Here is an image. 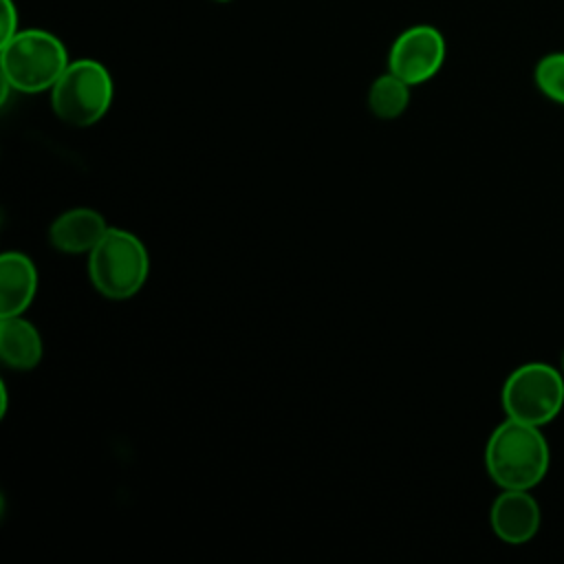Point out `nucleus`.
<instances>
[{
  "label": "nucleus",
  "mask_w": 564,
  "mask_h": 564,
  "mask_svg": "<svg viewBox=\"0 0 564 564\" xmlns=\"http://www.w3.org/2000/svg\"><path fill=\"white\" fill-rule=\"evenodd\" d=\"M485 467L502 489H531L549 469V445L538 425L502 421L485 447Z\"/></svg>",
  "instance_id": "obj_1"
},
{
  "label": "nucleus",
  "mask_w": 564,
  "mask_h": 564,
  "mask_svg": "<svg viewBox=\"0 0 564 564\" xmlns=\"http://www.w3.org/2000/svg\"><path fill=\"white\" fill-rule=\"evenodd\" d=\"M150 258L145 245L121 227H108L88 253L93 286L108 300H128L145 284Z\"/></svg>",
  "instance_id": "obj_3"
},
{
  "label": "nucleus",
  "mask_w": 564,
  "mask_h": 564,
  "mask_svg": "<svg viewBox=\"0 0 564 564\" xmlns=\"http://www.w3.org/2000/svg\"><path fill=\"white\" fill-rule=\"evenodd\" d=\"M562 405L564 377L549 364H524L502 386V408L509 419L542 427L557 416Z\"/></svg>",
  "instance_id": "obj_5"
},
{
  "label": "nucleus",
  "mask_w": 564,
  "mask_h": 564,
  "mask_svg": "<svg viewBox=\"0 0 564 564\" xmlns=\"http://www.w3.org/2000/svg\"><path fill=\"white\" fill-rule=\"evenodd\" d=\"M0 390H2V403H0V414L4 416V412H7V405H9V394H7V388H4V386H0Z\"/></svg>",
  "instance_id": "obj_14"
},
{
  "label": "nucleus",
  "mask_w": 564,
  "mask_h": 564,
  "mask_svg": "<svg viewBox=\"0 0 564 564\" xmlns=\"http://www.w3.org/2000/svg\"><path fill=\"white\" fill-rule=\"evenodd\" d=\"M106 231L108 225L99 212L75 207L51 223L48 242L62 253H90Z\"/></svg>",
  "instance_id": "obj_8"
},
{
  "label": "nucleus",
  "mask_w": 564,
  "mask_h": 564,
  "mask_svg": "<svg viewBox=\"0 0 564 564\" xmlns=\"http://www.w3.org/2000/svg\"><path fill=\"white\" fill-rule=\"evenodd\" d=\"M410 104V84L394 73L377 77L368 90V108L379 119H397Z\"/></svg>",
  "instance_id": "obj_11"
},
{
  "label": "nucleus",
  "mask_w": 564,
  "mask_h": 564,
  "mask_svg": "<svg viewBox=\"0 0 564 564\" xmlns=\"http://www.w3.org/2000/svg\"><path fill=\"white\" fill-rule=\"evenodd\" d=\"M494 533L507 544H524L540 529V505L529 489H502L489 511Z\"/></svg>",
  "instance_id": "obj_7"
},
{
  "label": "nucleus",
  "mask_w": 564,
  "mask_h": 564,
  "mask_svg": "<svg viewBox=\"0 0 564 564\" xmlns=\"http://www.w3.org/2000/svg\"><path fill=\"white\" fill-rule=\"evenodd\" d=\"M37 291V269L33 260L18 251L0 258V317L22 315Z\"/></svg>",
  "instance_id": "obj_9"
},
{
  "label": "nucleus",
  "mask_w": 564,
  "mask_h": 564,
  "mask_svg": "<svg viewBox=\"0 0 564 564\" xmlns=\"http://www.w3.org/2000/svg\"><path fill=\"white\" fill-rule=\"evenodd\" d=\"M68 64L62 40L44 29L18 31L0 46L2 79L18 93L51 90Z\"/></svg>",
  "instance_id": "obj_2"
},
{
  "label": "nucleus",
  "mask_w": 564,
  "mask_h": 564,
  "mask_svg": "<svg viewBox=\"0 0 564 564\" xmlns=\"http://www.w3.org/2000/svg\"><path fill=\"white\" fill-rule=\"evenodd\" d=\"M535 86L544 97L564 106V53H549L535 64Z\"/></svg>",
  "instance_id": "obj_12"
},
{
  "label": "nucleus",
  "mask_w": 564,
  "mask_h": 564,
  "mask_svg": "<svg viewBox=\"0 0 564 564\" xmlns=\"http://www.w3.org/2000/svg\"><path fill=\"white\" fill-rule=\"evenodd\" d=\"M562 375H564V355H562Z\"/></svg>",
  "instance_id": "obj_15"
},
{
  "label": "nucleus",
  "mask_w": 564,
  "mask_h": 564,
  "mask_svg": "<svg viewBox=\"0 0 564 564\" xmlns=\"http://www.w3.org/2000/svg\"><path fill=\"white\" fill-rule=\"evenodd\" d=\"M2 2V42L11 40L20 29V15H18V7L13 0H0Z\"/></svg>",
  "instance_id": "obj_13"
},
{
  "label": "nucleus",
  "mask_w": 564,
  "mask_h": 564,
  "mask_svg": "<svg viewBox=\"0 0 564 564\" xmlns=\"http://www.w3.org/2000/svg\"><path fill=\"white\" fill-rule=\"evenodd\" d=\"M112 77L97 59H75L51 88V108L68 126L97 123L110 108Z\"/></svg>",
  "instance_id": "obj_4"
},
{
  "label": "nucleus",
  "mask_w": 564,
  "mask_h": 564,
  "mask_svg": "<svg viewBox=\"0 0 564 564\" xmlns=\"http://www.w3.org/2000/svg\"><path fill=\"white\" fill-rule=\"evenodd\" d=\"M216 2H231V0H216Z\"/></svg>",
  "instance_id": "obj_16"
},
{
  "label": "nucleus",
  "mask_w": 564,
  "mask_h": 564,
  "mask_svg": "<svg viewBox=\"0 0 564 564\" xmlns=\"http://www.w3.org/2000/svg\"><path fill=\"white\" fill-rule=\"evenodd\" d=\"M44 352L37 328L22 315L0 319V357L13 370H31Z\"/></svg>",
  "instance_id": "obj_10"
},
{
  "label": "nucleus",
  "mask_w": 564,
  "mask_h": 564,
  "mask_svg": "<svg viewBox=\"0 0 564 564\" xmlns=\"http://www.w3.org/2000/svg\"><path fill=\"white\" fill-rule=\"evenodd\" d=\"M445 62V37L430 24L405 29L390 46L388 70L416 86L432 79Z\"/></svg>",
  "instance_id": "obj_6"
}]
</instances>
